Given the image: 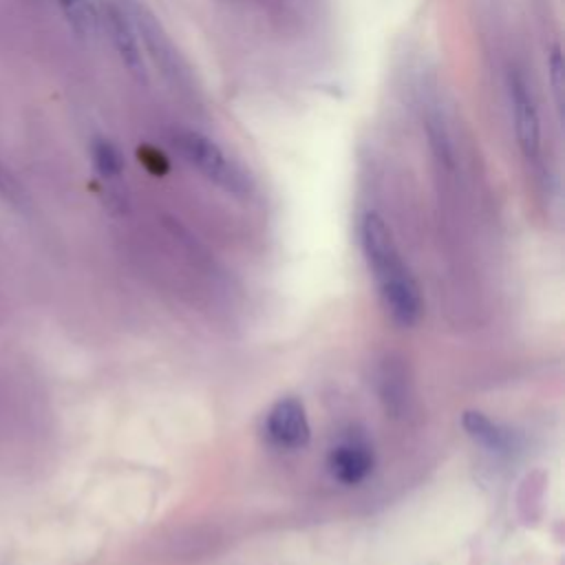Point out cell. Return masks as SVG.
I'll use <instances>...</instances> for the list:
<instances>
[{
	"instance_id": "7a4b0ae2",
	"label": "cell",
	"mask_w": 565,
	"mask_h": 565,
	"mask_svg": "<svg viewBox=\"0 0 565 565\" xmlns=\"http://www.w3.org/2000/svg\"><path fill=\"white\" fill-rule=\"evenodd\" d=\"M505 97H508V108H510V119L514 128V139L516 148L527 163V168L536 174L543 172L545 159H543V128H541V115L536 106L534 90L523 75V71L514 64H508L505 77Z\"/></svg>"
},
{
	"instance_id": "52a82bcc",
	"label": "cell",
	"mask_w": 565,
	"mask_h": 565,
	"mask_svg": "<svg viewBox=\"0 0 565 565\" xmlns=\"http://www.w3.org/2000/svg\"><path fill=\"white\" fill-rule=\"evenodd\" d=\"M371 468H373V450L360 437H349L340 441L329 455L331 475L347 486H355L362 479H366Z\"/></svg>"
},
{
	"instance_id": "8fae6325",
	"label": "cell",
	"mask_w": 565,
	"mask_h": 565,
	"mask_svg": "<svg viewBox=\"0 0 565 565\" xmlns=\"http://www.w3.org/2000/svg\"><path fill=\"white\" fill-rule=\"evenodd\" d=\"M547 75H550V86L554 93L556 108L561 110L563 106V57L558 44L547 53Z\"/></svg>"
},
{
	"instance_id": "30bf717a",
	"label": "cell",
	"mask_w": 565,
	"mask_h": 565,
	"mask_svg": "<svg viewBox=\"0 0 565 565\" xmlns=\"http://www.w3.org/2000/svg\"><path fill=\"white\" fill-rule=\"evenodd\" d=\"M463 426L475 439H479L488 448H503L505 446V435L481 413H466L463 415Z\"/></svg>"
},
{
	"instance_id": "8992f818",
	"label": "cell",
	"mask_w": 565,
	"mask_h": 565,
	"mask_svg": "<svg viewBox=\"0 0 565 565\" xmlns=\"http://www.w3.org/2000/svg\"><path fill=\"white\" fill-rule=\"evenodd\" d=\"M265 428L269 439L282 448H302L311 433L305 406L296 397L278 399L267 413Z\"/></svg>"
},
{
	"instance_id": "ba28073f",
	"label": "cell",
	"mask_w": 565,
	"mask_h": 565,
	"mask_svg": "<svg viewBox=\"0 0 565 565\" xmlns=\"http://www.w3.org/2000/svg\"><path fill=\"white\" fill-rule=\"evenodd\" d=\"M68 26L79 38H93L97 29V15L90 0H57Z\"/></svg>"
},
{
	"instance_id": "277c9868",
	"label": "cell",
	"mask_w": 565,
	"mask_h": 565,
	"mask_svg": "<svg viewBox=\"0 0 565 565\" xmlns=\"http://www.w3.org/2000/svg\"><path fill=\"white\" fill-rule=\"evenodd\" d=\"M126 13L137 31V38H141V42H143L146 51L150 53V57L154 60V64L163 71L166 77L181 84L185 79L183 64L179 62L177 49H174L172 40L168 38V33L163 31L161 22H157L154 13L148 11L143 4H130Z\"/></svg>"
},
{
	"instance_id": "5b68a950",
	"label": "cell",
	"mask_w": 565,
	"mask_h": 565,
	"mask_svg": "<svg viewBox=\"0 0 565 565\" xmlns=\"http://www.w3.org/2000/svg\"><path fill=\"white\" fill-rule=\"evenodd\" d=\"M104 22H106L110 42H113L121 64L126 66V71L137 82H146L148 79L146 60H143V53H141V44H139L137 31H135L126 9H119L117 4H108L106 13H104Z\"/></svg>"
},
{
	"instance_id": "6da1fadb",
	"label": "cell",
	"mask_w": 565,
	"mask_h": 565,
	"mask_svg": "<svg viewBox=\"0 0 565 565\" xmlns=\"http://www.w3.org/2000/svg\"><path fill=\"white\" fill-rule=\"evenodd\" d=\"M360 243L366 258V265L377 282L380 298L395 322L413 324L422 313V296L415 278L411 276L395 241L375 212H366L360 221Z\"/></svg>"
},
{
	"instance_id": "3957f363",
	"label": "cell",
	"mask_w": 565,
	"mask_h": 565,
	"mask_svg": "<svg viewBox=\"0 0 565 565\" xmlns=\"http://www.w3.org/2000/svg\"><path fill=\"white\" fill-rule=\"evenodd\" d=\"M174 146L179 148L181 157L216 188L234 196H245L252 192L249 174L214 139L194 130H183L174 137Z\"/></svg>"
},
{
	"instance_id": "9c48e42d",
	"label": "cell",
	"mask_w": 565,
	"mask_h": 565,
	"mask_svg": "<svg viewBox=\"0 0 565 565\" xmlns=\"http://www.w3.org/2000/svg\"><path fill=\"white\" fill-rule=\"evenodd\" d=\"M93 163H95L97 172L104 179H119L121 177V170H124L121 152L108 139H95V143H93Z\"/></svg>"
}]
</instances>
